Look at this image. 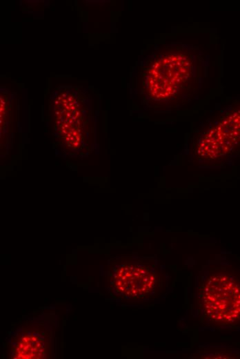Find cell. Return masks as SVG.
<instances>
[{
	"label": "cell",
	"mask_w": 240,
	"mask_h": 359,
	"mask_svg": "<svg viewBox=\"0 0 240 359\" xmlns=\"http://www.w3.org/2000/svg\"><path fill=\"white\" fill-rule=\"evenodd\" d=\"M215 130L221 133L216 137V156H225L230 153L235 146L240 144V110L231 113L224 118Z\"/></svg>",
	"instance_id": "6da1fadb"
}]
</instances>
